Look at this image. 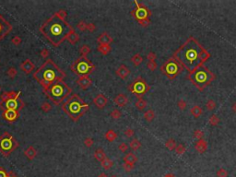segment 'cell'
I'll return each mask as SVG.
<instances>
[{"label": "cell", "instance_id": "6da1fadb", "mask_svg": "<svg viewBox=\"0 0 236 177\" xmlns=\"http://www.w3.org/2000/svg\"><path fill=\"white\" fill-rule=\"evenodd\" d=\"M209 57L210 54L194 37H190L173 55L174 60L185 66L189 73L202 66Z\"/></svg>", "mask_w": 236, "mask_h": 177}, {"label": "cell", "instance_id": "7a4b0ae2", "mask_svg": "<svg viewBox=\"0 0 236 177\" xmlns=\"http://www.w3.org/2000/svg\"><path fill=\"white\" fill-rule=\"evenodd\" d=\"M74 29L65 19H62L56 13L48 19L40 27V32L54 46H59L67 40L68 35Z\"/></svg>", "mask_w": 236, "mask_h": 177}, {"label": "cell", "instance_id": "3957f363", "mask_svg": "<svg viewBox=\"0 0 236 177\" xmlns=\"http://www.w3.org/2000/svg\"><path fill=\"white\" fill-rule=\"evenodd\" d=\"M65 77V73L51 59H47L33 73V78L45 91H46L55 82L63 80Z\"/></svg>", "mask_w": 236, "mask_h": 177}, {"label": "cell", "instance_id": "277c9868", "mask_svg": "<svg viewBox=\"0 0 236 177\" xmlns=\"http://www.w3.org/2000/svg\"><path fill=\"white\" fill-rule=\"evenodd\" d=\"M89 108L90 106L84 103V101L78 94L71 95L62 105L63 111L73 121H78Z\"/></svg>", "mask_w": 236, "mask_h": 177}, {"label": "cell", "instance_id": "5b68a950", "mask_svg": "<svg viewBox=\"0 0 236 177\" xmlns=\"http://www.w3.org/2000/svg\"><path fill=\"white\" fill-rule=\"evenodd\" d=\"M71 88L63 80H58L45 91L46 96L55 104L61 103L71 93Z\"/></svg>", "mask_w": 236, "mask_h": 177}, {"label": "cell", "instance_id": "8992f818", "mask_svg": "<svg viewBox=\"0 0 236 177\" xmlns=\"http://www.w3.org/2000/svg\"><path fill=\"white\" fill-rule=\"evenodd\" d=\"M188 78L195 86L198 88V90L203 91L204 88L208 86L215 78V76L207 68L201 66L196 68L195 71L189 74Z\"/></svg>", "mask_w": 236, "mask_h": 177}, {"label": "cell", "instance_id": "52a82bcc", "mask_svg": "<svg viewBox=\"0 0 236 177\" xmlns=\"http://www.w3.org/2000/svg\"><path fill=\"white\" fill-rule=\"evenodd\" d=\"M95 68L94 64L90 62L87 57L80 56L71 65V70L80 77L89 76Z\"/></svg>", "mask_w": 236, "mask_h": 177}, {"label": "cell", "instance_id": "ba28073f", "mask_svg": "<svg viewBox=\"0 0 236 177\" xmlns=\"http://www.w3.org/2000/svg\"><path fill=\"white\" fill-rule=\"evenodd\" d=\"M18 147V141L15 139V138H13L10 134H8L7 132H5L2 136H0V152L4 156L7 157Z\"/></svg>", "mask_w": 236, "mask_h": 177}, {"label": "cell", "instance_id": "9c48e42d", "mask_svg": "<svg viewBox=\"0 0 236 177\" xmlns=\"http://www.w3.org/2000/svg\"><path fill=\"white\" fill-rule=\"evenodd\" d=\"M148 90H150V87L145 81V79H143L140 77L135 79L128 86V91L131 93L137 95L138 98H141V96L148 92Z\"/></svg>", "mask_w": 236, "mask_h": 177}, {"label": "cell", "instance_id": "30bf717a", "mask_svg": "<svg viewBox=\"0 0 236 177\" xmlns=\"http://www.w3.org/2000/svg\"><path fill=\"white\" fill-rule=\"evenodd\" d=\"M160 70L170 79H173L178 75V73L181 71V68L178 63L173 57V58H170L163 66H161Z\"/></svg>", "mask_w": 236, "mask_h": 177}, {"label": "cell", "instance_id": "8fae6325", "mask_svg": "<svg viewBox=\"0 0 236 177\" xmlns=\"http://www.w3.org/2000/svg\"><path fill=\"white\" fill-rule=\"evenodd\" d=\"M24 107L23 101L20 99V97H16L14 99L7 100L4 103L0 101V108L3 111H20Z\"/></svg>", "mask_w": 236, "mask_h": 177}, {"label": "cell", "instance_id": "7c38bea8", "mask_svg": "<svg viewBox=\"0 0 236 177\" xmlns=\"http://www.w3.org/2000/svg\"><path fill=\"white\" fill-rule=\"evenodd\" d=\"M135 4H136V7L131 12V14L133 15L135 19L138 22L145 20H148V17L150 16V11L148 10V8L146 7L145 6H143L142 4H139L137 1H135Z\"/></svg>", "mask_w": 236, "mask_h": 177}, {"label": "cell", "instance_id": "4fadbf2b", "mask_svg": "<svg viewBox=\"0 0 236 177\" xmlns=\"http://www.w3.org/2000/svg\"><path fill=\"white\" fill-rule=\"evenodd\" d=\"M12 30V26L5 18L0 14V41L5 38Z\"/></svg>", "mask_w": 236, "mask_h": 177}, {"label": "cell", "instance_id": "5bb4252c", "mask_svg": "<svg viewBox=\"0 0 236 177\" xmlns=\"http://www.w3.org/2000/svg\"><path fill=\"white\" fill-rule=\"evenodd\" d=\"M2 117L8 122H14L20 117V112L18 111H3Z\"/></svg>", "mask_w": 236, "mask_h": 177}, {"label": "cell", "instance_id": "9a60e30c", "mask_svg": "<svg viewBox=\"0 0 236 177\" xmlns=\"http://www.w3.org/2000/svg\"><path fill=\"white\" fill-rule=\"evenodd\" d=\"M93 103L97 108L103 109L108 103V99L103 94H98L93 99Z\"/></svg>", "mask_w": 236, "mask_h": 177}, {"label": "cell", "instance_id": "2e32d148", "mask_svg": "<svg viewBox=\"0 0 236 177\" xmlns=\"http://www.w3.org/2000/svg\"><path fill=\"white\" fill-rule=\"evenodd\" d=\"M34 68H35V65H34L30 59H26L25 61H23L22 63L20 64V69L22 70L23 72H25L26 74L32 73Z\"/></svg>", "mask_w": 236, "mask_h": 177}, {"label": "cell", "instance_id": "e0dca14e", "mask_svg": "<svg viewBox=\"0 0 236 177\" xmlns=\"http://www.w3.org/2000/svg\"><path fill=\"white\" fill-rule=\"evenodd\" d=\"M77 83L81 87L83 90H87L92 83V80L90 78L89 76H82L77 79Z\"/></svg>", "mask_w": 236, "mask_h": 177}, {"label": "cell", "instance_id": "ac0fdd59", "mask_svg": "<svg viewBox=\"0 0 236 177\" xmlns=\"http://www.w3.org/2000/svg\"><path fill=\"white\" fill-rule=\"evenodd\" d=\"M115 74L117 75L118 77L122 79H125L129 76L130 74V70L127 68V66H125V65H121L119 68H118L116 70H115Z\"/></svg>", "mask_w": 236, "mask_h": 177}, {"label": "cell", "instance_id": "d6986e66", "mask_svg": "<svg viewBox=\"0 0 236 177\" xmlns=\"http://www.w3.org/2000/svg\"><path fill=\"white\" fill-rule=\"evenodd\" d=\"M20 94H21L20 91H19V92H15V91L4 92V93H2L1 96H0V101H1V103H4V101H6L7 100L14 99L16 97H20Z\"/></svg>", "mask_w": 236, "mask_h": 177}, {"label": "cell", "instance_id": "ffe728a7", "mask_svg": "<svg viewBox=\"0 0 236 177\" xmlns=\"http://www.w3.org/2000/svg\"><path fill=\"white\" fill-rule=\"evenodd\" d=\"M113 103H115L118 107H124L128 103V99L125 94H118L115 99H113Z\"/></svg>", "mask_w": 236, "mask_h": 177}, {"label": "cell", "instance_id": "44dd1931", "mask_svg": "<svg viewBox=\"0 0 236 177\" xmlns=\"http://www.w3.org/2000/svg\"><path fill=\"white\" fill-rule=\"evenodd\" d=\"M113 38L107 32H102L97 38V43L99 44H108V45H110V43H113Z\"/></svg>", "mask_w": 236, "mask_h": 177}, {"label": "cell", "instance_id": "7402d4cb", "mask_svg": "<svg viewBox=\"0 0 236 177\" xmlns=\"http://www.w3.org/2000/svg\"><path fill=\"white\" fill-rule=\"evenodd\" d=\"M196 150L198 153H204L206 152V150L208 149V143L205 139H199L196 141V143L195 145Z\"/></svg>", "mask_w": 236, "mask_h": 177}, {"label": "cell", "instance_id": "603a6c76", "mask_svg": "<svg viewBox=\"0 0 236 177\" xmlns=\"http://www.w3.org/2000/svg\"><path fill=\"white\" fill-rule=\"evenodd\" d=\"M24 154H25V156L27 157L30 161H32L33 159L36 157L37 151H36V149H34L33 147H32V146H30V147H29L27 149H25V150H24Z\"/></svg>", "mask_w": 236, "mask_h": 177}, {"label": "cell", "instance_id": "cb8c5ba5", "mask_svg": "<svg viewBox=\"0 0 236 177\" xmlns=\"http://www.w3.org/2000/svg\"><path fill=\"white\" fill-rule=\"evenodd\" d=\"M125 163H130V164H135L138 161V157L133 152H129L124 157Z\"/></svg>", "mask_w": 236, "mask_h": 177}, {"label": "cell", "instance_id": "d4e9b609", "mask_svg": "<svg viewBox=\"0 0 236 177\" xmlns=\"http://www.w3.org/2000/svg\"><path fill=\"white\" fill-rule=\"evenodd\" d=\"M94 158L98 161L102 162V161H103L104 160H105L107 157H106V155H105V153H104L102 149H96L95 152H94Z\"/></svg>", "mask_w": 236, "mask_h": 177}, {"label": "cell", "instance_id": "484cf974", "mask_svg": "<svg viewBox=\"0 0 236 177\" xmlns=\"http://www.w3.org/2000/svg\"><path fill=\"white\" fill-rule=\"evenodd\" d=\"M97 50L102 55H108L109 53L112 51V48L110 45H108V44H99V46L97 48Z\"/></svg>", "mask_w": 236, "mask_h": 177}, {"label": "cell", "instance_id": "4316f807", "mask_svg": "<svg viewBox=\"0 0 236 177\" xmlns=\"http://www.w3.org/2000/svg\"><path fill=\"white\" fill-rule=\"evenodd\" d=\"M78 40H80V35H78L75 30H72L71 33L68 35V37H67V41L70 43L71 44H76L78 42Z\"/></svg>", "mask_w": 236, "mask_h": 177}, {"label": "cell", "instance_id": "83f0119b", "mask_svg": "<svg viewBox=\"0 0 236 177\" xmlns=\"http://www.w3.org/2000/svg\"><path fill=\"white\" fill-rule=\"evenodd\" d=\"M190 113L195 118H198V117H199L201 114L203 113V110H202V108H201V107H199V106L196 105V106H194V107L190 110Z\"/></svg>", "mask_w": 236, "mask_h": 177}, {"label": "cell", "instance_id": "f1b7e54d", "mask_svg": "<svg viewBox=\"0 0 236 177\" xmlns=\"http://www.w3.org/2000/svg\"><path fill=\"white\" fill-rule=\"evenodd\" d=\"M116 138H117V134L115 133V130L109 129V130L105 133V138H106L108 141H110V142H112V141H113L115 139H116Z\"/></svg>", "mask_w": 236, "mask_h": 177}, {"label": "cell", "instance_id": "f546056e", "mask_svg": "<svg viewBox=\"0 0 236 177\" xmlns=\"http://www.w3.org/2000/svg\"><path fill=\"white\" fill-rule=\"evenodd\" d=\"M144 118H145V120L147 122H151L153 121V119L155 118V113H154V111L153 110H148L144 113Z\"/></svg>", "mask_w": 236, "mask_h": 177}, {"label": "cell", "instance_id": "4dcf8cb0", "mask_svg": "<svg viewBox=\"0 0 236 177\" xmlns=\"http://www.w3.org/2000/svg\"><path fill=\"white\" fill-rule=\"evenodd\" d=\"M131 61H132V63L134 64L135 66H138L143 62V57L139 54H136L131 57Z\"/></svg>", "mask_w": 236, "mask_h": 177}, {"label": "cell", "instance_id": "1f68e13d", "mask_svg": "<svg viewBox=\"0 0 236 177\" xmlns=\"http://www.w3.org/2000/svg\"><path fill=\"white\" fill-rule=\"evenodd\" d=\"M135 105H136V107L138 109V110H144L146 108V106H147V101L142 99V98H138V100L136 101V103H135Z\"/></svg>", "mask_w": 236, "mask_h": 177}, {"label": "cell", "instance_id": "d6a6232c", "mask_svg": "<svg viewBox=\"0 0 236 177\" xmlns=\"http://www.w3.org/2000/svg\"><path fill=\"white\" fill-rule=\"evenodd\" d=\"M129 147L131 148V149L132 150H138L139 148L141 147V143L139 142V140L138 139H133V140H131L130 141V144H129Z\"/></svg>", "mask_w": 236, "mask_h": 177}, {"label": "cell", "instance_id": "836d02e7", "mask_svg": "<svg viewBox=\"0 0 236 177\" xmlns=\"http://www.w3.org/2000/svg\"><path fill=\"white\" fill-rule=\"evenodd\" d=\"M176 143H175V141H174V139L173 138H170L168 139L167 141L165 142V147L167 148L169 150H173V149H175L176 148Z\"/></svg>", "mask_w": 236, "mask_h": 177}, {"label": "cell", "instance_id": "e575fe53", "mask_svg": "<svg viewBox=\"0 0 236 177\" xmlns=\"http://www.w3.org/2000/svg\"><path fill=\"white\" fill-rule=\"evenodd\" d=\"M0 177H18L12 172H7L5 168L0 167Z\"/></svg>", "mask_w": 236, "mask_h": 177}, {"label": "cell", "instance_id": "d590c367", "mask_svg": "<svg viewBox=\"0 0 236 177\" xmlns=\"http://www.w3.org/2000/svg\"><path fill=\"white\" fill-rule=\"evenodd\" d=\"M100 163H102V167H103L105 170H109V169H111L112 166L113 165V161H112V160H110V159H109V158H106L105 160H104L103 161H102Z\"/></svg>", "mask_w": 236, "mask_h": 177}, {"label": "cell", "instance_id": "8d00e7d4", "mask_svg": "<svg viewBox=\"0 0 236 177\" xmlns=\"http://www.w3.org/2000/svg\"><path fill=\"white\" fill-rule=\"evenodd\" d=\"M208 123L210 124L211 126H216L218 125V123H220V118H218V117L216 116V114H213V116H211L210 118H209Z\"/></svg>", "mask_w": 236, "mask_h": 177}, {"label": "cell", "instance_id": "74e56055", "mask_svg": "<svg viewBox=\"0 0 236 177\" xmlns=\"http://www.w3.org/2000/svg\"><path fill=\"white\" fill-rule=\"evenodd\" d=\"M80 54H81V56L87 57V55H88L89 53L90 52V46L86 45V44H85V45H82L80 47Z\"/></svg>", "mask_w": 236, "mask_h": 177}, {"label": "cell", "instance_id": "f35d334b", "mask_svg": "<svg viewBox=\"0 0 236 177\" xmlns=\"http://www.w3.org/2000/svg\"><path fill=\"white\" fill-rule=\"evenodd\" d=\"M121 116H122V113H121L118 109H113V110L112 111V113H111V117H112V118H113V119H115V120H117V119H119Z\"/></svg>", "mask_w": 236, "mask_h": 177}, {"label": "cell", "instance_id": "ab89813d", "mask_svg": "<svg viewBox=\"0 0 236 177\" xmlns=\"http://www.w3.org/2000/svg\"><path fill=\"white\" fill-rule=\"evenodd\" d=\"M175 152L177 155H183V153L185 152V147L183 144H179L176 146L175 148Z\"/></svg>", "mask_w": 236, "mask_h": 177}, {"label": "cell", "instance_id": "60d3db41", "mask_svg": "<svg viewBox=\"0 0 236 177\" xmlns=\"http://www.w3.org/2000/svg\"><path fill=\"white\" fill-rule=\"evenodd\" d=\"M217 177H228V172H227L223 168H220L218 169L216 172Z\"/></svg>", "mask_w": 236, "mask_h": 177}, {"label": "cell", "instance_id": "b9f144b4", "mask_svg": "<svg viewBox=\"0 0 236 177\" xmlns=\"http://www.w3.org/2000/svg\"><path fill=\"white\" fill-rule=\"evenodd\" d=\"M206 108L208 111H212L216 108V103L213 100H208L206 103Z\"/></svg>", "mask_w": 236, "mask_h": 177}, {"label": "cell", "instance_id": "7bdbcfd3", "mask_svg": "<svg viewBox=\"0 0 236 177\" xmlns=\"http://www.w3.org/2000/svg\"><path fill=\"white\" fill-rule=\"evenodd\" d=\"M7 76L9 77L10 78H14L17 76V70L14 68H9L7 69Z\"/></svg>", "mask_w": 236, "mask_h": 177}, {"label": "cell", "instance_id": "ee69618b", "mask_svg": "<svg viewBox=\"0 0 236 177\" xmlns=\"http://www.w3.org/2000/svg\"><path fill=\"white\" fill-rule=\"evenodd\" d=\"M203 136H204V133H203L202 130H199V129L195 130V132H194V138H196L198 140L203 139Z\"/></svg>", "mask_w": 236, "mask_h": 177}, {"label": "cell", "instance_id": "f6af8a7d", "mask_svg": "<svg viewBox=\"0 0 236 177\" xmlns=\"http://www.w3.org/2000/svg\"><path fill=\"white\" fill-rule=\"evenodd\" d=\"M147 66L148 69L151 70V71H154V70L157 68V63L155 61H148L147 64Z\"/></svg>", "mask_w": 236, "mask_h": 177}, {"label": "cell", "instance_id": "bcb514c9", "mask_svg": "<svg viewBox=\"0 0 236 177\" xmlns=\"http://www.w3.org/2000/svg\"><path fill=\"white\" fill-rule=\"evenodd\" d=\"M177 106L181 111H183V110H185V108H186V103L183 100H179L177 101Z\"/></svg>", "mask_w": 236, "mask_h": 177}, {"label": "cell", "instance_id": "7dc6e473", "mask_svg": "<svg viewBox=\"0 0 236 177\" xmlns=\"http://www.w3.org/2000/svg\"><path fill=\"white\" fill-rule=\"evenodd\" d=\"M78 29L80 30V32H84V30H87V24L85 23L84 21H80L78 23Z\"/></svg>", "mask_w": 236, "mask_h": 177}, {"label": "cell", "instance_id": "c3c4849f", "mask_svg": "<svg viewBox=\"0 0 236 177\" xmlns=\"http://www.w3.org/2000/svg\"><path fill=\"white\" fill-rule=\"evenodd\" d=\"M41 108H42V110L43 111V112L46 113V112H49V111L52 109V106H51L50 103H43L41 106Z\"/></svg>", "mask_w": 236, "mask_h": 177}, {"label": "cell", "instance_id": "681fc988", "mask_svg": "<svg viewBox=\"0 0 236 177\" xmlns=\"http://www.w3.org/2000/svg\"><path fill=\"white\" fill-rule=\"evenodd\" d=\"M11 43L14 44V45L18 46L21 43V38L19 37V36H14L12 39H11Z\"/></svg>", "mask_w": 236, "mask_h": 177}, {"label": "cell", "instance_id": "f907efd6", "mask_svg": "<svg viewBox=\"0 0 236 177\" xmlns=\"http://www.w3.org/2000/svg\"><path fill=\"white\" fill-rule=\"evenodd\" d=\"M128 148H129V146L126 144V143H121L119 146H118V149H119V150L120 151H122V152H125L126 150L128 149Z\"/></svg>", "mask_w": 236, "mask_h": 177}, {"label": "cell", "instance_id": "816d5d0a", "mask_svg": "<svg viewBox=\"0 0 236 177\" xmlns=\"http://www.w3.org/2000/svg\"><path fill=\"white\" fill-rule=\"evenodd\" d=\"M84 145L86 146V147L90 148L91 146L93 145V139L91 138H86L84 139Z\"/></svg>", "mask_w": 236, "mask_h": 177}, {"label": "cell", "instance_id": "f5cc1de1", "mask_svg": "<svg viewBox=\"0 0 236 177\" xmlns=\"http://www.w3.org/2000/svg\"><path fill=\"white\" fill-rule=\"evenodd\" d=\"M123 168L125 172H130L134 169V164H130V163H124Z\"/></svg>", "mask_w": 236, "mask_h": 177}, {"label": "cell", "instance_id": "db71d44e", "mask_svg": "<svg viewBox=\"0 0 236 177\" xmlns=\"http://www.w3.org/2000/svg\"><path fill=\"white\" fill-rule=\"evenodd\" d=\"M125 135L127 136V138H131V136H133L135 135V131L132 128H127V129L125 131Z\"/></svg>", "mask_w": 236, "mask_h": 177}, {"label": "cell", "instance_id": "11a10c76", "mask_svg": "<svg viewBox=\"0 0 236 177\" xmlns=\"http://www.w3.org/2000/svg\"><path fill=\"white\" fill-rule=\"evenodd\" d=\"M156 57H157V55H156L155 53H153V52H150L148 54V55H147V58L148 59V61H155Z\"/></svg>", "mask_w": 236, "mask_h": 177}, {"label": "cell", "instance_id": "9f6ffc18", "mask_svg": "<svg viewBox=\"0 0 236 177\" xmlns=\"http://www.w3.org/2000/svg\"><path fill=\"white\" fill-rule=\"evenodd\" d=\"M95 29H96V27H95V24H94V23H92V22H90V23H88V24H87V30H88L90 32H94Z\"/></svg>", "mask_w": 236, "mask_h": 177}, {"label": "cell", "instance_id": "6f0895ef", "mask_svg": "<svg viewBox=\"0 0 236 177\" xmlns=\"http://www.w3.org/2000/svg\"><path fill=\"white\" fill-rule=\"evenodd\" d=\"M56 14H57L59 17L62 18V19H65V18L67 17V12H65V10H63V9H61L58 12H56Z\"/></svg>", "mask_w": 236, "mask_h": 177}, {"label": "cell", "instance_id": "680465c9", "mask_svg": "<svg viewBox=\"0 0 236 177\" xmlns=\"http://www.w3.org/2000/svg\"><path fill=\"white\" fill-rule=\"evenodd\" d=\"M41 55L43 57V58H46V57L49 55V51H48L47 49H42L41 51Z\"/></svg>", "mask_w": 236, "mask_h": 177}, {"label": "cell", "instance_id": "91938a15", "mask_svg": "<svg viewBox=\"0 0 236 177\" xmlns=\"http://www.w3.org/2000/svg\"><path fill=\"white\" fill-rule=\"evenodd\" d=\"M150 20H142V21H139L138 23L140 24L141 26H143V27H147V26L150 25Z\"/></svg>", "mask_w": 236, "mask_h": 177}, {"label": "cell", "instance_id": "94428289", "mask_svg": "<svg viewBox=\"0 0 236 177\" xmlns=\"http://www.w3.org/2000/svg\"><path fill=\"white\" fill-rule=\"evenodd\" d=\"M163 177H176V176L174 175V174H168L164 175Z\"/></svg>", "mask_w": 236, "mask_h": 177}, {"label": "cell", "instance_id": "6125c7cd", "mask_svg": "<svg viewBox=\"0 0 236 177\" xmlns=\"http://www.w3.org/2000/svg\"><path fill=\"white\" fill-rule=\"evenodd\" d=\"M233 112L236 113V101H235V103L233 104Z\"/></svg>", "mask_w": 236, "mask_h": 177}, {"label": "cell", "instance_id": "be15d7a7", "mask_svg": "<svg viewBox=\"0 0 236 177\" xmlns=\"http://www.w3.org/2000/svg\"><path fill=\"white\" fill-rule=\"evenodd\" d=\"M98 177H108L105 174H100Z\"/></svg>", "mask_w": 236, "mask_h": 177}, {"label": "cell", "instance_id": "e7e4bbea", "mask_svg": "<svg viewBox=\"0 0 236 177\" xmlns=\"http://www.w3.org/2000/svg\"><path fill=\"white\" fill-rule=\"evenodd\" d=\"M111 177H117V176H115V175H113V176H111Z\"/></svg>", "mask_w": 236, "mask_h": 177}, {"label": "cell", "instance_id": "03108f58", "mask_svg": "<svg viewBox=\"0 0 236 177\" xmlns=\"http://www.w3.org/2000/svg\"><path fill=\"white\" fill-rule=\"evenodd\" d=\"M0 91H1V87H0Z\"/></svg>", "mask_w": 236, "mask_h": 177}]
</instances>
